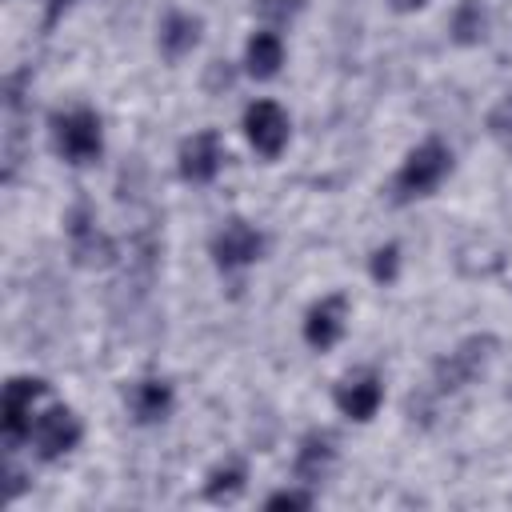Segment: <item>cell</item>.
Listing matches in <instances>:
<instances>
[{
    "label": "cell",
    "instance_id": "1",
    "mask_svg": "<svg viewBox=\"0 0 512 512\" xmlns=\"http://www.w3.org/2000/svg\"><path fill=\"white\" fill-rule=\"evenodd\" d=\"M52 144L68 164H88L100 156L104 136H100V116L92 108L76 112H56L52 116Z\"/></svg>",
    "mask_w": 512,
    "mask_h": 512
},
{
    "label": "cell",
    "instance_id": "21",
    "mask_svg": "<svg viewBox=\"0 0 512 512\" xmlns=\"http://www.w3.org/2000/svg\"><path fill=\"white\" fill-rule=\"evenodd\" d=\"M256 8H260V16L284 20V16H292V12L300 8V0H256Z\"/></svg>",
    "mask_w": 512,
    "mask_h": 512
},
{
    "label": "cell",
    "instance_id": "15",
    "mask_svg": "<svg viewBox=\"0 0 512 512\" xmlns=\"http://www.w3.org/2000/svg\"><path fill=\"white\" fill-rule=\"evenodd\" d=\"M328 464H332V436H328V432H312V436L300 444L296 476H300L304 484H312V480H320V476L328 472Z\"/></svg>",
    "mask_w": 512,
    "mask_h": 512
},
{
    "label": "cell",
    "instance_id": "5",
    "mask_svg": "<svg viewBox=\"0 0 512 512\" xmlns=\"http://www.w3.org/2000/svg\"><path fill=\"white\" fill-rule=\"evenodd\" d=\"M32 440H36V448H40L44 460H56V456H64V452L76 448V440H80V420H76L64 404H56V408H48L44 416L32 420Z\"/></svg>",
    "mask_w": 512,
    "mask_h": 512
},
{
    "label": "cell",
    "instance_id": "11",
    "mask_svg": "<svg viewBox=\"0 0 512 512\" xmlns=\"http://www.w3.org/2000/svg\"><path fill=\"white\" fill-rule=\"evenodd\" d=\"M380 400H384V388H380L376 376H356V380H344L336 388V404L352 420H372L376 408H380Z\"/></svg>",
    "mask_w": 512,
    "mask_h": 512
},
{
    "label": "cell",
    "instance_id": "3",
    "mask_svg": "<svg viewBox=\"0 0 512 512\" xmlns=\"http://www.w3.org/2000/svg\"><path fill=\"white\" fill-rule=\"evenodd\" d=\"M44 392H48L44 380H32V376L8 380L4 400H0V424H4V440L8 444L32 436V400H40Z\"/></svg>",
    "mask_w": 512,
    "mask_h": 512
},
{
    "label": "cell",
    "instance_id": "12",
    "mask_svg": "<svg viewBox=\"0 0 512 512\" xmlns=\"http://www.w3.org/2000/svg\"><path fill=\"white\" fill-rule=\"evenodd\" d=\"M128 404H132V416H136L140 424L164 420V412L172 408V388H168L164 380H140V384H132Z\"/></svg>",
    "mask_w": 512,
    "mask_h": 512
},
{
    "label": "cell",
    "instance_id": "9",
    "mask_svg": "<svg viewBox=\"0 0 512 512\" xmlns=\"http://www.w3.org/2000/svg\"><path fill=\"white\" fill-rule=\"evenodd\" d=\"M68 236H72V256H76V264H108L112 248H108L104 232L88 220V208H84V204L72 208V216H68Z\"/></svg>",
    "mask_w": 512,
    "mask_h": 512
},
{
    "label": "cell",
    "instance_id": "18",
    "mask_svg": "<svg viewBox=\"0 0 512 512\" xmlns=\"http://www.w3.org/2000/svg\"><path fill=\"white\" fill-rule=\"evenodd\" d=\"M488 128H492V136H496L500 144H508V148H512V96H504V100L492 108Z\"/></svg>",
    "mask_w": 512,
    "mask_h": 512
},
{
    "label": "cell",
    "instance_id": "14",
    "mask_svg": "<svg viewBox=\"0 0 512 512\" xmlns=\"http://www.w3.org/2000/svg\"><path fill=\"white\" fill-rule=\"evenodd\" d=\"M200 40V20L196 16H184V12H172L164 24H160V48L176 60L184 52H192Z\"/></svg>",
    "mask_w": 512,
    "mask_h": 512
},
{
    "label": "cell",
    "instance_id": "7",
    "mask_svg": "<svg viewBox=\"0 0 512 512\" xmlns=\"http://www.w3.org/2000/svg\"><path fill=\"white\" fill-rule=\"evenodd\" d=\"M220 160H224V148L216 132H196L180 144V176L192 184H208L220 172Z\"/></svg>",
    "mask_w": 512,
    "mask_h": 512
},
{
    "label": "cell",
    "instance_id": "16",
    "mask_svg": "<svg viewBox=\"0 0 512 512\" xmlns=\"http://www.w3.org/2000/svg\"><path fill=\"white\" fill-rule=\"evenodd\" d=\"M244 488V468L240 464H228V468H216L204 484V496L208 500H232L236 492Z\"/></svg>",
    "mask_w": 512,
    "mask_h": 512
},
{
    "label": "cell",
    "instance_id": "2",
    "mask_svg": "<svg viewBox=\"0 0 512 512\" xmlns=\"http://www.w3.org/2000/svg\"><path fill=\"white\" fill-rule=\"evenodd\" d=\"M452 168V152L440 144V140H424L420 148L408 152L404 168L396 172V192L400 200H412V196H428Z\"/></svg>",
    "mask_w": 512,
    "mask_h": 512
},
{
    "label": "cell",
    "instance_id": "17",
    "mask_svg": "<svg viewBox=\"0 0 512 512\" xmlns=\"http://www.w3.org/2000/svg\"><path fill=\"white\" fill-rule=\"evenodd\" d=\"M480 28H484V16H480V4L476 0H464L460 4V12H456V20H452V32H456V40H476L480 36Z\"/></svg>",
    "mask_w": 512,
    "mask_h": 512
},
{
    "label": "cell",
    "instance_id": "6",
    "mask_svg": "<svg viewBox=\"0 0 512 512\" xmlns=\"http://www.w3.org/2000/svg\"><path fill=\"white\" fill-rule=\"evenodd\" d=\"M260 252H264V236H260L252 224H244V220H228V224L212 236V256H216L220 268H244V264H252Z\"/></svg>",
    "mask_w": 512,
    "mask_h": 512
},
{
    "label": "cell",
    "instance_id": "20",
    "mask_svg": "<svg viewBox=\"0 0 512 512\" xmlns=\"http://www.w3.org/2000/svg\"><path fill=\"white\" fill-rule=\"evenodd\" d=\"M308 504H312L308 492H272L264 500V508H308Z\"/></svg>",
    "mask_w": 512,
    "mask_h": 512
},
{
    "label": "cell",
    "instance_id": "8",
    "mask_svg": "<svg viewBox=\"0 0 512 512\" xmlns=\"http://www.w3.org/2000/svg\"><path fill=\"white\" fill-rule=\"evenodd\" d=\"M344 312H348V300L344 296H324L308 312V320H304V340L312 348H320V352L332 348L340 340V332H344Z\"/></svg>",
    "mask_w": 512,
    "mask_h": 512
},
{
    "label": "cell",
    "instance_id": "22",
    "mask_svg": "<svg viewBox=\"0 0 512 512\" xmlns=\"http://www.w3.org/2000/svg\"><path fill=\"white\" fill-rule=\"evenodd\" d=\"M424 4H428V0H392L396 12H412V8H424Z\"/></svg>",
    "mask_w": 512,
    "mask_h": 512
},
{
    "label": "cell",
    "instance_id": "10",
    "mask_svg": "<svg viewBox=\"0 0 512 512\" xmlns=\"http://www.w3.org/2000/svg\"><path fill=\"white\" fill-rule=\"evenodd\" d=\"M484 348H492V340H464L456 352H448V360H440L436 384H440V388H460V384H468V380L480 372V364H484Z\"/></svg>",
    "mask_w": 512,
    "mask_h": 512
},
{
    "label": "cell",
    "instance_id": "4",
    "mask_svg": "<svg viewBox=\"0 0 512 512\" xmlns=\"http://www.w3.org/2000/svg\"><path fill=\"white\" fill-rule=\"evenodd\" d=\"M244 132H248L256 152L280 156V148L288 144V116H284V108L276 100H256L244 112Z\"/></svg>",
    "mask_w": 512,
    "mask_h": 512
},
{
    "label": "cell",
    "instance_id": "19",
    "mask_svg": "<svg viewBox=\"0 0 512 512\" xmlns=\"http://www.w3.org/2000/svg\"><path fill=\"white\" fill-rule=\"evenodd\" d=\"M372 276L384 280V284L396 276V244H388V248H380V252L372 256Z\"/></svg>",
    "mask_w": 512,
    "mask_h": 512
},
{
    "label": "cell",
    "instance_id": "13",
    "mask_svg": "<svg viewBox=\"0 0 512 512\" xmlns=\"http://www.w3.org/2000/svg\"><path fill=\"white\" fill-rule=\"evenodd\" d=\"M244 64H248V72H252L256 80L276 76V68L284 64V44H280V36H276V32H256V36L248 40Z\"/></svg>",
    "mask_w": 512,
    "mask_h": 512
},
{
    "label": "cell",
    "instance_id": "23",
    "mask_svg": "<svg viewBox=\"0 0 512 512\" xmlns=\"http://www.w3.org/2000/svg\"><path fill=\"white\" fill-rule=\"evenodd\" d=\"M60 4H68V0H52V12H56V8H60Z\"/></svg>",
    "mask_w": 512,
    "mask_h": 512
}]
</instances>
